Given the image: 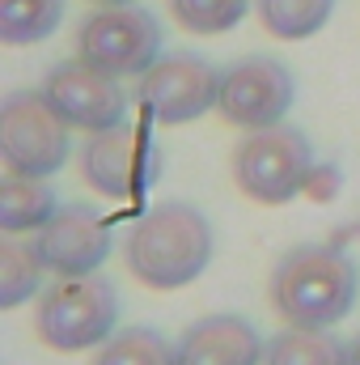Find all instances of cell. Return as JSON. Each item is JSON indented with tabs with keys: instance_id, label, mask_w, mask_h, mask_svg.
<instances>
[{
	"instance_id": "7",
	"label": "cell",
	"mask_w": 360,
	"mask_h": 365,
	"mask_svg": "<svg viewBox=\"0 0 360 365\" xmlns=\"http://www.w3.org/2000/svg\"><path fill=\"white\" fill-rule=\"evenodd\" d=\"M81 175L97 195L127 204V200H140L162 179V149L144 123L132 128L123 119L106 132H90L81 149Z\"/></svg>"
},
{
	"instance_id": "13",
	"label": "cell",
	"mask_w": 360,
	"mask_h": 365,
	"mask_svg": "<svg viewBox=\"0 0 360 365\" xmlns=\"http://www.w3.org/2000/svg\"><path fill=\"white\" fill-rule=\"evenodd\" d=\"M55 191L51 182L38 179V175H17L9 170L0 179V230L4 234H30V230H43L51 217H55Z\"/></svg>"
},
{
	"instance_id": "21",
	"label": "cell",
	"mask_w": 360,
	"mask_h": 365,
	"mask_svg": "<svg viewBox=\"0 0 360 365\" xmlns=\"http://www.w3.org/2000/svg\"><path fill=\"white\" fill-rule=\"evenodd\" d=\"M348 365H360V336L348 344Z\"/></svg>"
},
{
	"instance_id": "3",
	"label": "cell",
	"mask_w": 360,
	"mask_h": 365,
	"mask_svg": "<svg viewBox=\"0 0 360 365\" xmlns=\"http://www.w3.org/2000/svg\"><path fill=\"white\" fill-rule=\"evenodd\" d=\"M119 323V293L106 276H60L38 302V340L55 353L97 349L115 336Z\"/></svg>"
},
{
	"instance_id": "9",
	"label": "cell",
	"mask_w": 360,
	"mask_h": 365,
	"mask_svg": "<svg viewBox=\"0 0 360 365\" xmlns=\"http://www.w3.org/2000/svg\"><path fill=\"white\" fill-rule=\"evenodd\" d=\"M292 98H297V81H292L288 64L275 56H242L229 68H221L216 110L225 123H233L242 132L284 123V115L292 110Z\"/></svg>"
},
{
	"instance_id": "17",
	"label": "cell",
	"mask_w": 360,
	"mask_h": 365,
	"mask_svg": "<svg viewBox=\"0 0 360 365\" xmlns=\"http://www.w3.org/2000/svg\"><path fill=\"white\" fill-rule=\"evenodd\" d=\"M43 259L34 251V242H21L17 234H4L0 242V310L21 306L26 297L38 293L43 284Z\"/></svg>"
},
{
	"instance_id": "15",
	"label": "cell",
	"mask_w": 360,
	"mask_h": 365,
	"mask_svg": "<svg viewBox=\"0 0 360 365\" xmlns=\"http://www.w3.org/2000/svg\"><path fill=\"white\" fill-rule=\"evenodd\" d=\"M263 365H348V344L318 327H288L271 336Z\"/></svg>"
},
{
	"instance_id": "4",
	"label": "cell",
	"mask_w": 360,
	"mask_h": 365,
	"mask_svg": "<svg viewBox=\"0 0 360 365\" xmlns=\"http://www.w3.org/2000/svg\"><path fill=\"white\" fill-rule=\"evenodd\" d=\"M314 145L301 128L275 123L246 132V140L233 149V182L255 204H288L305 191L314 175Z\"/></svg>"
},
{
	"instance_id": "22",
	"label": "cell",
	"mask_w": 360,
	"mask_h": 365,
	"mask_svg": "<svg viewBox=\"0 0 360 365\" xmlns=\"http://www.w3.org/2000/svg\"><path fill=\"white\" fill-rule=\"evenodd\" d=\"M93 9H106V4H136V0H90Z\"/></svg>"
},
{
	"instance_id": "1",
	"label": "cell",
	"mask_w": 360,
	"mask_h": 365,
	"mask_svg": "<svg viewBox=\"0 0 360 365\" xmlns=\"http://www.w3.org/2000/svg\"><path fill=\"white\" fill-rule=\"evenodd\" d=\"M356 302V264L344 242H301L271 268V306L288 327H335Z\"/></svg>"
},
{
	"instance_id": "14",
	"label": "cell",
	"mask_w": 360,
	"mask_h": 365,
	"mask_svg": "<svg viewBox=\"0 0 360 365\" xmlns=\"http://www.w3.org/2000/svg\"><path fill=\"white\" fill-rule=\"evenodd\" d=\"M64 21V0H0V43L34 47L47 43Z\"/></svg>"
},
{
	"instance_id": "8",
	"label": "cell",
	"mask_w": 360,
	"mask_h": 365,
	"mask_svg": "<svg viewBox=\"0 0 360 365\" xmlns=\"http://www.w3.org/2000/svg\"><path fill=\"white\" fill-rule=\"evenodd\" d=\"M221 98V68L199 51H166L136 86V102L149 123L179 128L208 110Z\"/></svg>"
},
{
	"instance_id": "11",
	"label": "cell",
	"mask_w": 360,
	"mask_h": 365,
	"mask_svg": "<svg viewBox=\"0 0 360 365\" xmlns=\"http://www.w3.org/2000/svg\"><path fill=\"white\" fill-rule=\"evenodd\" d=\"M110 221L90 204H68L55 208V217L34 230V251L43 268L55 276H90L110 259Z\"/></svg>"
},
{
	"instance_id": "18",
	"label": "cell",
	"mask_w": 360,
	"mask_h": 365,
	"mask_svg": "<svg viewBox=\"0 0 360 365\" xmlns=\"http://www.w3.org/2000/svg\"><path fill=\"white\" fill-rule=\"evenodd\" d=\"M93 365H179V344L153 327H127L93 353Z\"/></svg>"
},
{
	"instance_id": "19",
	"label": "cell",
	"mask_w": 360,
	"mask_h": 365,
	"mask_svg": "<svg viewBox=\"0 0 360 365\" xmlns=\"http://www.w3.org/2000/svg\"><path fill=\"white\" fill-rule=\"evenodd\" d=\"M166 9L186 34L212 38L242 26V17L250 13V0H166Z\"/></svg>"
},
{
	"instance_id": "2",
	"label": "cell",
	"mask_w": 360,
	"mask_h": 365,
	"mask_svg": "<svg viewBox=\"0 0 360 365\" xmlns=\"http://www.w3.org/2000/svg\"><path fill=\"white\" fill-rule=\"evenodd\" d=\"M127 268L149 289H182L212 264V225L195 204H157L127 234Z\"/></svg>"
},
{
	"instance_id": "5",
	"label": "cell",
	"mask_w": 360,
	"mask_h": 365,
	"mask_svg": "<svg viewBox=\"0 0 360 365\" xmlns=\"http://www.w3.org/2000/svg\"><path fill=\"white\" fill-rule=\"evenodd\" d=\"M166 34L157 13L140 9V4H106L93 9L90 17L77 26V56L110 73V77H144L166 51H162Z\"/></svg>"
},
{
	"instance_id": "10",
	"label": "cell",
	"mask_w": 360,
	"mask_h": 365,
	"mask_svg": "<svg viewBox=\"0 0 360 365\" xmlns=\"http://www.w3.org/2000/svg\"><path fill=\"white\" fill-rule=\"evenodd\" d=\"M43 93L60 110V119L77 132H106L127 119V93L119 86V77L85 64L81 56L60 60L43 77Z\"/></svg>"
},
{
	"instance_id": "16",
	"label": "cell",
	"mask_w": 360,
	"mask_h": 365,
	"mask_svg": "<svg viewBox=\"0 0 360 365\" xmlns=\"http://www.w3.org/2000/svg\"><path fill=\"white\" fill-rule=\"evenodd\" d=\"M255 13L271 38L297 43V38L318 34L331 21L335 0H255Z\"/></svg>"
},
{
	"instance_id": "20",
	"label": "cell",
	"mask_w": 360,
	"mask_h": 365,
	"mask_svg": "<svg viewBox=\"0 0 360 365\" xmlns=\"http://www.w3.org/2000/svg\"><path fill=\"white\" fill-rule=\"evenodd\" d=\"M339 191V170L335 166H314V175L305 182V195H314V200H331Z\"/></svg>"
},
{
	"instance_id": "12",
	"label": "cell",
	"mask_w": 360,
	"mask_h": 365,
	"mask_svg": "<svg viewBox=\"0 0 360 365\" xmlns=\"http://www.w3.org/2000/svg\"><path fill=\"white\" fill-rule=\"evenodd\" d=\"M268 344L242 314H208L179 340V365H263Z\"/></svg>"
},
{
	"instance_id": "6",
	"label": "cell",
	"mask_w": 360,
	"mask_h": 365,
	"mask_svg": "<svg viewBox=\"0 0 360 365\" xmlns=\"http://www.w3.org/2000/svg\"><path fill=\"white\" fill-rule=\"evenodd\" d=\"M60 110L47 102L43 90H13L0 102V162L17 175L51 179L68 166L73 140Z\"/></svg>"
}]
</instances>
